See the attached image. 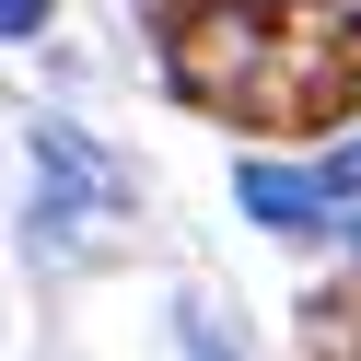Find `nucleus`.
<instances>
[{
	"label": "nucleus",
	"mask_w": 361,
	"mask_h": 361,
	"mask_svg": "<svg viewBox=\"0 0 361 361\" xmlns=\"http://www.w3.org/2000/svg\"><path fill=\"white\" fill-rule=\"evenodd\" d=\"M164 82L233 128H326L361 82V47L314 0H175Z\"/></svg>",
	"instance_id": "1"
},
{
	"label": "nucleus",
	"mask_w": 361,
	"mask_h": 361,
	"mask_svg": "<svg viewBox=\"0 0 361 361\" xmlns=\"http://www.w3.org/2000/svg\"><path fill=\"white\" fill-rule=\"evenodd\" d=\"M128 210V175H117V152H94V140H82V128H35V221H24V233H35V257H59V268H71L82 257V245H94V221H117Z\"/></svg>",
	"instance_id": "2"
},
{
	"label": "nucleus",
	"mask_w": 361,
	"mask_h": 361,
	"mask_svg": "<svg viewBox=\"0 0 361 361\" xmlns=\"http://www.w3.org/2000/svg\"><path fill=\"white\" fill-rule=\"evenodd\" d=\"M233 198H245V221H268V233H314L338 198H361V128L326 152V164H245Z\"/></svg>",
	"instance_id": "3"
},
{
	"label": "nucleus",
	"mask_w": 361,
	"mask_h": 361,
	"mask_svg": "<svg viewBox=\"0 0 361 361\" xmlns=\"http://www.w3.org/2000/svg\"><path fill=\"white\" fill-rule=\"evenodd\" d=\"M175 350H187V361H245L233 338H221V314H210V303H175Z\"/></svg>",
	"instance_id": "4"
},
{
	"label": "nucleus",
	"mask_w": 361,
	"mask_h": 361,
	"mask_svg": "<svg viewBox=\"0 0 361 361\" xmlns=\"http://www.w3.org/2000/svg\"><path fill=\"white\" fill-rule=\"evenodd\" d=\"M24 35H47V0H0V47H24Z\"/></svg>",
	"instance_id": "5"
},
{
	"label": "nucleus",
	"mask_w": 361,
	"mask_h": 361,
	"mask_svg": "<svg viewBox=\"0 0 361 361\" xmlns=\"http://www.w3.org/2000/svg\"><path fill=\"white\" fill-rule=\"evenodd\" d=\"M338 361H361V314H350V338H338Z\"/></svg>",
	"instance_id": "6"
}]
</instances>
